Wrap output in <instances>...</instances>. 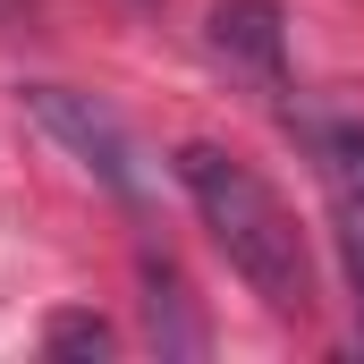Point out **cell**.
Listing matches in <instances>:
<instances>
[{
    "label": "cell",
    "mask_w": 364,
    "mask_h": 364,
    "mask_svg": "<svg viewBox=\"0 0 364 364\" xmlns=\"http://www.w3.org/2000/svg\"><path fill=\"white\" fill-rule=\"evenodd\" d=\"M178 186L195 195V212H203V229H212V246L229 255V272L246 279L272 314L288 322H305L314 314V255H305V229H296V212L279 203V186L255 170V161H237V153H220V144H178Z\"/></svg>",
    "instance_id": "cell-1"
},
{
    "label": "cell",
    "mask_w": 364,
    "mask_h": 364,
    "mask_svg": "<svg viewBox=\"0 0 364 364\" xmlns=\"http://www.w3.org/2000/svg\"><path fill=\"white\" fill-rule=\"evenodd\" d=\"M26 110H34V119H43V127H51V136H60V144L85 161L93 178L119 195V203H136V195H144L136 136H127V127H119V119H110L93 93H77V85H26Z\"/></svg>",
    "instance_id": "cell-2"
},
{
    "label": "cell",
    "mask_w": 364,
    "mask_h": 364,
    "mask_svg": "<svg viewBox=\"0 0 364 364\" xmlns=\"http://www.w3.org/2000/svg\"><path fill=\"white\" fill-rule=\"evenodd\" d=\"M212 51L237 77H255L272 102L288 93V17H279V0H220L212 9Z\"/></svg>",
    "instance_id": "cell-3"
},
{
    "label": "cell",
    "mask_w": 364,
    "mask_h": 364,
    "mask_svg": "<svg viewBox=\"0 0 364 364\" xmlns=\"http://www.w3.org/2000/svg\"><path fill=\"white\" fill-rule=\"evenodd\" d=\"M314 153H322L331 203H339V229H364V127H322Z\"/></svg>",
    "instance_id": "cell-4"
},
{
    "label": "cell",
    "mask_w": 364,
    "mask_h": 364,
    "mask_svg": "<svg viewBox=\"0 0 364 364\" xmlns=\"http://www.w3.org/2000/svg\"><path fill=\"white\" fill-rule=\"evenodd\" d=\"M110 348H119V339H110V322H102V314H85V305H68V314H51V322H43V356H110Z\"/></svg>",
    "instance_id": "cell-5"
},
{
    "label": "cell",
    "mask_w": 364,
    "mask_h": 364,
    "mask_svg": "<svg viewBox=\"0 0 364 364\" xmlns=\"http://www.w3.org/2000/svg\"><path fill=\"white\" fill-rule=\"evenodd\" d=\"M339 246H348V279H356V314H364V229H339Z\"/></svg>",
    "instance_id": "cell-6"
}]
</instances>
